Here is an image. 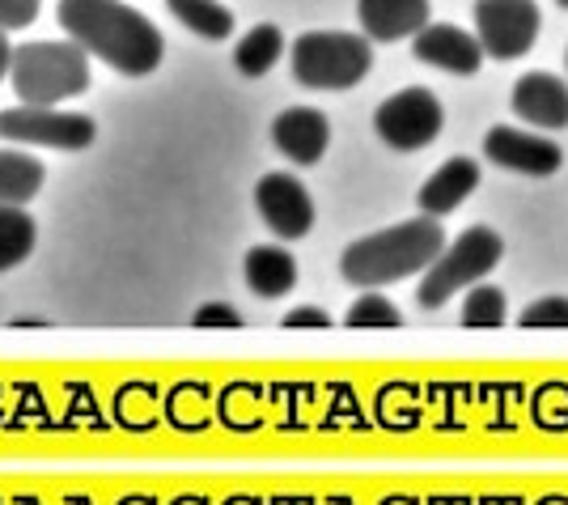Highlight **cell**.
Wrapping results in <instances>:
<instances>
[{"label":"cell","mask_w":568,"mask_h":505,"mask_svg":"<svg viewBox=\"0 0 568 505\" xmlns=\"http://www.w3.org/2000/svg\"><path fill=\"white\" fill-rule=\"evenodd\" d=\"M55 22L64 26L72 43L123 77H149L166 55L162 30L123 0H60Z\"/></svg>","instance_id":"obj_1"},{"label":"cell","mask_w":568,"mask_h":505,"mask_svg":"<svg viewBox=\"0 0 568 505\" xmlns=\"http://www.w3.org/2000/svg\"><path fill=\"white\" fill-rule=\"evenodd\" d=\"M442 251H446L442 221L437 216H416V221H399L382 234L356 239L339 255V272L356 289H382L390 281H403V276L428 272Z\"/></svg>","instance_id":"obj_2"},{"label":"cell","mask_w":568,"mask_h":505,"mask_svg":"<svg viewBox=\"0 0 568 505\" xmlns=\"http://www.w3.org/2000/svg\"><path fill=\"white\" fill-rule=\"evenodd\" d=\"M13 90L22 107H60L90 90V51L72 39L22 43L13 51Z\"/></svg>","instance_id":"obj_3"},{"label":"cell","mask_w":568,"mask_h":505,"mask_svg":"<svg viewBox=\"0 0 568 505\" xmlns=\"http://www.w3.org/2000/svg\"><path fill=\"white\" fill-rule=\"evenodd\" d=\"M374 69V48L348 30H306L293 43V77L306 90H353Z\"/></svg>","instance_id":"obj_4"},{"label":"cell","mask_w":568,"mask_h":505,"mask_svg":"<svg viewBox=\"0 0 568 505\" xmlns=\"http://www.w3.org/2000/svg\"><path fill=\"white\" fill-rule=\"evenodd\" d=\"M500 255H505V242H500L497 230H488V225L463 230V234L437 255V264L425 272V281L416 289V302H420L425 311L446 306L458 289L479 285V281L500 264Z\"/></svg>","instance_id":"obj_5"},{"label":"cell","mask_w":568,"mask_h":505,"mask_svg":"<svg viewBox=\"0 0 568 505\" xmlns=\"http://www.w3.org/2000/svg\"><path fill=\"white\" fill-rule=\"evenodd\" d=\"M98 137V123L77 111L60 107H4L0 111V141L9 144H43V149H64L81 153Z\"/></svg>","instance_id":"obj_6"},{"label":"cell","mask_w":568,"mask_h":505,"mask_svg":"<svg viewBox=\"0 0 568 505\" xmlns=\"http://www.w3.org/2000/svg\"><path fill=\"white\" fill-rule=\"evenodd\" d=\"M442 123H446L442 102H437L433 90H420V85L390 94L378 107V115H374L378 137L386 141V149H395V153H416V149L433 144L442 137Z\"/></svg>","instance_id":"obj_7"},{"label":"cell","mask_w":568,"mask_h":505,"mask_svg":"<svg viewBox=\"0 0 568 505\" xmlns=\"http://www.w3.org/2000/svg\"><path fill=\"white\" fill-rule=\"evenodd\" d=\"M475 39L493 60H518L539 39V4L535 0H475Z\"/></svg>","instance_id":"obj_8"},{"label":"cell","mask_w":568,"mask_h":505,"mask_svg":"<svg viewBox=\"0 0 568 505\" xmlns=\"http://www.w3.org/2000/svg\"><path fill=\"white\" fill-rule=\"evenodd\" d=\"M255 209L267 221V230L276 239L293 242V239H306L310 225H314V200L310 192L293 179V174H263L260 188H255Z\"/></svg>","instance_id":"obj_9"},{"label":"cell","mask_w":568,"mask_h":505,"mask_svg":"<svg viewBox=\"0 0 568 505\" xmlns=\"http://www.w3.org/2000/svg\"><path fill=\"white\" fill-rule=\"evenodd\" d=\"M484 153L488 162L500 170H514V174H556L565 166V149L547 137H535V132H521V128H493L484 137Z\"/></svg>","instance_id":"obj_10"},{"label":"cell","mask_w":568,"mask_h":505,"mask_svg":"<svg viewBox=\"0 0 568 505\" xmlns=\"http://www.w3.org/2000/svg\"><path fill=\"white\" fill-rule=\"evenodd\" d=\"M412 55L428 64V69H442V72H454V77H471L479 72L484 64V48H479V39H475L471 30H463V26H433L428 22L416 39H412Z\"/></svg>","instance_id":"obj_11"},{"label":"cell","mask_w":568,"mask_h":505,"mask_svg":"<svg viewBox=\"0 0 568 505\" xmlns=\"http://www.w3.org/2000/svg\"><path fill=\"white\" fill-rule=\"evenodd\" d=\"M272 141L293 166H318L332 144V123L314 107H288L272 123Z\"/></svg>","instance_id":"obj_12"},{"label":"cell","mask_w":568,"mask_h":505,"mask_svg":"<svg viewBox=\"0 0 568 505\" xmlns=\"http://www.w3.org/2000/svg\"><path fill=\"white\" fill-rule=\"evenodd\" d=\"M514 115L530 128L560 132L568 128V85L556 72H526L514 85Z\"/></svg>","instance_id":"obj_13"},{"label":"cell","mask_w":568,"mask_h":505,"mask_svg":"<svg viewBox=\"0 0 568 505\" xmlns=\"http://www.w3.org/2000/svg\"><path fill=\"white\" fill-rule=\"evenodd\" d=\"M356 18L369 43H399L428 26V0H356Z\"/></svg>","instance_id":"obj_14"},{"label":"cell","mask_w":568,"mask_h":505,"mask_svg":"<svg viewBox=\"0 0 568 505\" xmlns=\"http://www.w3.org/2000/svg\"><path fill=\"white\" fill-rule=\"evenodd\" d=\"M475 188H479V166H475L471 158H450L446 166H437L425 179V188L416 192V204H420L425 216H446V213H454Z\"/></svg>","instance_id":"obj_15"},{"label":"cell","mask_w":568,"mask_h":505,"mask_svg":"<svg viewBox=\"0 0 568 505\" xmlns=\"http://www.w3.org/2000/svg\"><path fill=\"white\" fill-rule=\"evenodd\" d=\"M246 285L263 302H276V297H284L288 289L297 285V260L284 246H276V242L251 246V255H246Z\"/></svg>","instance_id":"obj_16"},{"label":"cell","mask_w":568,"mask_h":505,"mask_svg":"<svg viewBox=\"0 0 568 505\" xmlns=\"http://www.w3.org/2000/svg\"><path fill=\"white\" fill-rule=\"evenodd\" d=\"M43 179H48V170H43L39 158L18 153L13 144L0 149V204H18V209H26L34 195L43 192Z\"/></svg>","instance_id":"obj_17"},{"label":"cell","mask_w":568,"mask_h":505,"mask_svg":"<svg viewBox=\"0 0 568 505\" xmlns=\"http://www.w3.org/2000/svg\"><path fill=\"white\" fill-rule=\"evenodd\" d=\"M284 55V34L276 26H255V30H246L242 39H237L234 48V64L242 77H263V72H272L281 64Z\"/></svg>","instance_id":"obj_18"},{"label":"cell","mask_w":568,"mask_h":505,"mask_svg":"<svg viewBox=\"0 0 568 505\" xmlns=\"http://www.w3.org/2000/svg\"><path fill=\"white\" fill-rule=\"evenodd\" d=\"M166 9L200 39L221 43V39L234 34V13L225 4H216V0H166Z\"/></svg>","instance_id":"obj_19"},{"label":"cell","mask_w":568,"mask_h":505,"mask_svg":"<svg viewBox=\"0 0 568 505\" xmlns=\"http://www.w3.org/2000/svg\"><path fill=\"white\" fill-rule=\"evenodd\" d=\"M34 239H39L34 216L18 204H0V272L26 264L34 251Z\"/></svg>","instance_id":"obj_20"},{"label":"cell","mask_w":568,"mask_h":505,"mask_svg":"<svg viewBox=\"0 0 568 505\" xmlns=\"http://www.w3.org/2000/svg\"><path fill=\"white\" fill-rule=\"evenodd\" d=\"M505 314H509L505 293H500L497 285H484V281H479V285L467 293V302H463V327H500Z\"/></svg>","instance_id":"obj_21"},{"label":"cell","mask_w":568,"mask_h":505,"mask_svg":"<svg viewBox=\"0 0 568 505\" xmlns=\"http://www.w3.org/2000/svg\"><path fill=\"white\" fill-rule=\"evenodd\" d=\"M344 323L348 327H399L403 314L395 302H386L382 293H365V297H356L348 314H344Z\"/></svg>","instance_id":"obj_22"},{"label":"cell","mask_w":568,"mask_h":505,"mask_svg":"<svg viewBox=\"0 0 568 505\" xmlns=\"http://www.w3.org/2000/svg\"><path fill=\"white\" fill-rule=\"evenodd\" d=\"M518 323L521 327H568V297H544L526 306Z\"/></svg>","instance_id":"obj_23"},{"label":"cell","mask_w":568,"mask_h":505,"mask_svg":"<svg viewBox=\"0 0 568 505\" xmlns=\"http://www.w3.org/2000/svg\"><path fill=\"white\" fill-rule=\"evenodd\" d=\"M43 0H0V30H26L39 18Z\"/></svg>","instance_id":"obj_24"},{"label":"cell","mask_w":568,"mask_h":505,"mask_svg":"<svg viewBox=\"0 0 568 505\" xmlns=\"http://www.w3.org/2000/svg\"><path fill=\"white\" fill-rule=\"evenodd\" d=\"M191 323L195 327H242V314L234 306H225V302H204L200 311L191 314Z\"/></svg>","instance_id":"obj_25"},{"label":"cell","mask_w":568,"mask_h":505,"mask_svg":"<svg viewBox=\"0 0 568 505\" xmlns=\"http://www.w3.org/2000/svg\"><path fill=\"white\" fill-rule=\"evenodd\" d=\"M284 327H327L332 319H327V311H318V306H297V311H288L281 319Z\"/></svg>","instance_id":"obj_26"},{"label":"cell","mask_w":568,"mask_h":505,"mask_svg":"<svg viewBox=\"0 0 568 505\" xmlns=\"http://www.w3.org/2000/svg\"><path fill=\"white\" fill-rule=\"evenodd\" d=\"M13 51H18V48L9 43V30H0V81L13 72Z\"/></svg>","instance_id":"obj_27"},{"label":"cell","mask_w":568,"mask_h":505,"mask_svg":"<svg viewBox=\"0 0 568 505\" xmlns=\"http://www.w3.org/2000/svg\"><path fill=\"white\" fill-rule=\"evenodd\" d=\"M556 4H560V9H568V0H556Z\"/></svg>","instance_id":"obj_28"}]
</instances>
